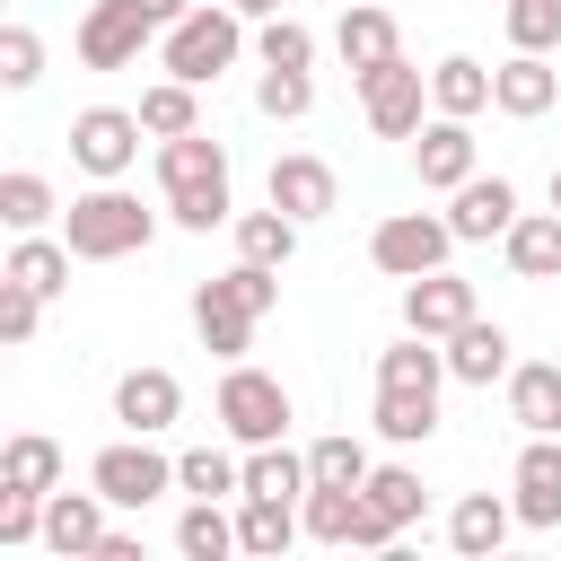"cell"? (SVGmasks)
Instances as JSON below:
<instances>
[{"mask_svg": "<svg viewBox=\"0 0 561 561\" xmlns=\"http://www.w3.org/2000/svg\"><path fill=\"white\" fill-rule=\"evenodd\" d=\"M158 193H167V219L175 228H228L237 219V202H228V149L210 140V131H175L167 149H158Z\"/></svg>", "mask_w": 561, "mask_h": 561, "instance_id": "cell-1", "label": "cell"}, {"mask_svg": "<svg viewBox=\"0 0 561 561\" xmlns=\"http://www.w3.org/2000/svg\"><path fill=\"white\" fill-rule=\"evenodd\" d=\"M272 298H280V272H272V263H237V272L202 280V289H193V333H202V351L237 359V351L254 342V324L272 316Z\"/></svg>", "mask_w": 561, "mask_h": 561, "instance_id": "cell-2", "label": "cell"}, {"mask_svg": "<svg viewBox=\"0 0 561 561\" xmlns=\"http://www.w3.org/2000/svg\"><path fill=\"white\" fill-rule=\"evenodd\" d=\"M149 237H158V210H140V193H123V184L79 193L70 219H61V245H70L79 263H123V254H140Z\"/></svg>", "mask_w": 561, "mask_h": 561, "instance_id": "cell-3", "label": "cell"}, {"mask_svg": "<svg viewBox=\"0 0 561 561\" xmlns=\"http://www.w3.org/2000/svg\"><path fill=\"white\" fill-rule=\"evenodd\" d=\"M245 53V9H184L167 35H158V61H167V79H219L228 61Z\"/></svg>", "mask_w": 561, "mask_h": 561, "instance_id": "cell-4", "label": "cell"}, {"mask_svg": "<svg viewBox=\"0 0 561 561\" xmlns=\"http://www.w3.org/2000/svg\"><path fill=\"white\" fill-rule=\"evenodd\" d=\"M219 430H228L237 447L280 438V430H289V386L263 377V368H228V377H219Z\"/></svg>", "mask_w": 561, "mask_h": 561, "instance_id": "cell-5", "label": "cell"}, {"mask_svg": "<svg viewBox=\"0 0 561 561\" xmlns=\"http://www.w3.org/2000/svg\"><path fill=\"white\" fill-rule=\"evenodd\" d=\"M88 482L114 500V508H149L158 491H175V456H158L140 430L131 438H114V447H96V465H88Z\"/></svg>", "mask_w": 561, "mask_h": 561, "instance_id": "cell-6", "label": "cell"}, {"mask_svg": "<svg viewBox=\"0 0 561 561\" xmlns=\"http://www.w3.org/2000/svg\"><path fill=\"white\" fill-rule=\"evenodd\" d=\"M447 245H456V228H447V219H430V210H394V219H377L368 263H377V272H394V280H421V272H438V263H447Z\"/></svg>", "mask_w": 561, "mask_h": 561, "instance_id": "cell-7", "label": "cell"}, {"mask_svg": "<svg viewBox=\"0 0 561 561\" xmlns=\"http://www.w3.org/2000/svg\"><path fill=\"white\" fill-rule=\"evenodd\" d=\"M149 35H167V26L149 18V0H96V9L79 18V61H88V70H123V61H140Z\"/></svg>", "mask_w": 561, "mask_h": 561, "instance_id": "cell-8", "label": "cell"}, {"mask_svg": "<svg viewBox=\"0 0 561 561\" xmlns=\"http://www.w3.org/2000/svg\"><path fill=\"white\" fill-rule=\"evenodd\" d=\"M140 114H123V105H88V114H70V158L96 175V184H114L131 158H140Z\"/></svg>", "mask_w": 561, "mask_h": 561, "instance_id": "cell-9", "label": "cell"}, {"mask_svg": "<svg viewBox=\"0 0 561 561\" xmlns=\"http://www.w3.org/2000/svg\"><path fill=\"white\" fill-rule=\"evenodd\" d=\"M359 105H368V131H377V140H412V131H421V105H430V79L394 53L386 70L359 79Z\"/></svg>", "mask_w": 561, "mask_h": 561, "instance_id": "cell-10", "label": "cell"}, {"mask_svg": "<svg viewBox=\"0 0 561 561\" xmlns=\"http://www.w3.org/2000/svg\"><path fill=\"white\" fill-rule=\"evenodd\" d=\"M508 500H517V526H535V535L561 526V430L517 447V465H508Z\"/></svg>", "mask_w": 561, "mask_h": 561, "instance_id": "cell-11", "label": "cell"}, {"mask_svg": "<svg viewBox=\"0 0 561 561\" xmlns=\"http://www.w3.org/2000/svg\"><path fill=\"white\" fill-rule=\"evenodd\" d=\"M447 228H456V245L508 237V228H517V184H508V175H465L456 202H447Z\"/></svg>", "mask_w": 561, "mask_h": 561, "instance_id": "cell-12", "label": "cell"}, {"mask_svg": "<svg viewBox=\"0 0 561 561\" xmlns=\"http://www.w3.org/2000/svg\"><path fill=\"white\" fill-rule=\"evenodd\" d=\"M465 316H473V280H465V272H447V263H438V272L403 280V324H412V333L447 342V333H456Z\"/></svg>", "mask_w": 561, "mask_h": 561, "instance_id": "cell-13", "label": "cell"}, {"mask_svg": "<svg viewBox=\"0 0 561 561\" xmlns=\"http://www.w3.org/2000/svg\"><path fill=\"white\" fill-rule=\"evenodd\" d=\"M412 167H421V184H430V193H456V184L473 175V131H465V114L421 123V131H412Z\"/></svg>", "mask_w": 561, "mask_h": 561, "instance_id": "cell-14", "label": "cell"}, {"mask_svg": "<svg viewBox=\"0 0 561 561\" xmlns=\"http://www.w3.org/2000/svg\"><path fill=\"white\" fill-rule=\"evenodd\" d=\"M552 96H561V70H552L543 53H508V61L491 70V105H500V114H517V123L552 114Z\"/></svg>", "mask_w": 561, "mask_h": 561, "instance_id": "cell-15", "label": "cell"}, {"mask_svg": "<svg viewBox=\"0 0 561 561\" xmlns=\"http://www.w3.org/2000/svg\"><path fill=\"white\" fill-rule=\"evenodd\" d=\"M44 543L70 561V552H96L105 543V491H44Z\"/></svg>", "mask_w": 561, "mask_h": 561, "instance_id": "cell-16", "label": "cell"}, {"mask_svg": "<svg viewBox=\"0 0 561 561\" xmlns=\"http://www.w3.org/2000/svg\"><path fill=\"white\" fill-rule=\"evenodd\" d=\"M333 53H342V70H351V79H368V70H386L403 44H394V18H386V9L351 0V9H342V26H333Z\"/></svg>", "mask_w": 561, "mask_h": 561, "instance_id": "cell-17", "label": "cell"}, {"mask_svg": "<svg viewBox=\"0 0 561 561\" xmlns=\"http://www.w3.org/2000/svg\"><path fill=\"white\" fill-rule=\"evenodd\" d=\"M263 193L307 228V219H324V210H333V167H324V158H307V149H289V158H272V184H263Z\"/></svg>", "mask_w": 561, "mask_h": 561, "instance_id": "cell-18", "label": "cell"}, {"mask_svg": "<svg viewBox=\"0 0 561 561\" xmlns=\"http://www.w3.org/2000/svg\"><path fill=\"white\" fill-rule=\"evenodd\" d=\"M175 412H184V386H175L167 368H131V377L114 386V421H123V430H140V438H158Z\"/></svg>", "mask_w": 561, "mask_h": 561, "instance_id": "cell-19", "label": "cell"}, {"mask_svg": "<svg viewBox=\"0 0 561 561\" xmlns=\"http://www.w3.org/2000/svg\"><path fill=\"white\" fill-rule=\"evenodd\" d=\"M508 421H517L526 438H552V430H561V368H552V359L508 368Z\"/></svg>", "mask_w": 561, "mask_h": 561, "instance_id": "cell-20", "label": "cell"}, {"mask_svg": "<svg viewBox=\"0 0 561 561\" xmlns=\"http://www.w3.org/2000/svg\"><path fill=\"white\" fill-rule=\"evenodd\" d=\"M447 377H456V386H491V377H508V333L482 324V316H465V324L447 333Z\"/></svg>", "mask_w": 561, "mask_h": 561, "instance_id": "cell-21", "label": "cell"}, {"mask_svg": "<svg viewBox=\"0 0 561 561\" xmlns=\"http://www.w3.org/2000/svg\"><path fill=\"white\" fill-rule=\"evenodd\" d=\"M508 526H517V500H500V491H465V500H456V517H447V543L482 561V552H500V543H508Z\"/></svg>", "mask_w": 561, "mask_h": 561, "instance_id": "cell-22", "label": "cell"}, {"mask_svg": "<svg viewBox=\"0 0 561 561\" xmlns=\"http://www.w3.org/2000/svg\"><path fill=\"white\" fill-rule=\"evenodd\" d=\"M517 280H561V210H517V228L500 237Z\"/></svg>", "mask_w": 561, "mask_h": 561, "instance_id": "cell-23", "label": "cell"}, {"mask_svg": "<svg viewBox=\"0 0 561 561\" xmlns=\"http://www.w3.org/2000/svg\"><path fill=\"white\" fill-rule=\"evenodd\" d=\"M377 430L394 447H421L438 430V386H377Z\"/></svg>", "mask_w": 561, "mask_h": 561, "instance_id": "cell-24", "label": "cell"}, {"mask_svg": "<svg viewBox=\"0 0 561 561\" xmlns=\"http://www.w3.org/2000/svg\"><path fill=\"white\" fill-rule=\"evenodd\" d=\"M430 105H438V114H465V123H473V114L491 105V70H482L473 53H447V61L430 70Z\"/></svg>", "mask_w": 561, "mask_h": 561, "instance_id": "cell-25", "label": "cell"}, {"mask_svg": "<svg viewBox=\"0 0 561 561\" xmlns=\"http://www.w3.org/2000/svg\"><path fill=\"white\" fill-rule=\"evenodd\" d=\"M289 254H298V219H289L280 202H272V210H237V263H272V272H280Z\"/></svg>", "mask_w": 561, "mask_h": 561, "instance_id": "cell-26", "label": "cell"}, {"mask_svg": "<svg viewBox=\"0 0 561 561\" xmlns=\"http://www.w3.org/2000/svg\"><path fill=\"white\" fill-rule=\"evenodd\" d=\"M298 526H307V517H298L289 500H263V491H245V508H237V543H245V552H263V561H272V552H289V543H298Z\"/></svg>", "mask_w": 561, "mask_h": 561, "instance_id": "cell-27", "label": "cell"}, {"mask_svg": "<svg viewBox=\"0 0 561 561\" xmlns=\"http://www.w3.org/2000/svg\"><path fill=\"white\" fill-rule=\"evenodd\" d=\"M359 500H368V508H377V517H386V526L403 535V526L421 517V500H430V491H421V473H412V465H368Z\"/></svg>", "mask_w": 561, "mask_h": 561, "instance_id": "cell-28", "label": "cell"}, {"mask_svg": "<svg viewBox=\"0 0 561 561\" xmlns=\"http://www.w3.org/2000/svg\"><path fill=\"white\" fill-rule=\"evenodd\" d=\"M9 280H26L35 298H61V289H70V245H53V237H18V245H9Z\"/></svg>", "mask_w": 561, "mask_h": 561, "instance_id": "cell-29", "label": "cell"}, {"mask_svg": "<svg viewBox=\"0 0 561 561\" xmlns=\"http://www.w3.org/2000/svg\"><path fill=\"white\" fill-rule=\"evenodd\" d=\"M158 140H175V131H202V105H193V79H158V88H140V105H131Z\"/></svg>", "mask_w": 561, "mask_h": 561, "instance_id": "cell-30", "label": "cell"}, {"mask_svg": "<svg viewBox=\"0 0 561 561\" xmlns=\"http://www.w3.org/2000/svg\"><path fill=\"white\" fill-rule=\"evenodd\" d=\"M245 491H263V500H298V491H307V456H289L280 438L245 447Z\"/></svg>", "mask_w": 561, "mask_h": 561, "instance_id": "cell-31", "label": "cell"}, {"mask_svg": "<svg viewBox=\"0 0 561 561\" xmlns=\"http://www.w3.org/2000/svg\"><path fill=\"white\" fill-rule=\"evenodd\" d=\"M175 543H184L193 561H228V552H245V543H237V517H219V500H193V508L175 517Z\"/></svg>", "mask_w": 561, "mask_h": 561, "instance_id": "cell-32", "label": "cell"}, {"mask_svg": "<svg viewBox=\"0 0 561 561\" xmlns=\"http://www.w3.org/2000/svg\"><path fill=\"white\" fill-rule=\"evenodd\" d=\"M0 219H9L18 237H35V228L53 219V184H44L35 167H9V175H0Z\"/></svg>", "mask_w": 561, "mask_h": 561, "instance_id": "cell-33", "label": "cell"}, {"mask_svg": "<svg viewBox=\"0 0 561 561\" xmlns=\"http://www.w3.org/2000/svg\"><path fill=\"white\" fill-rule=\"evenodd\" d=\"M0 482H18V491H61V447L53 438H9V456H0Z\"/></svg>", "mask_w": 561, "mask_h": 561, "instance_id": "cell-34", "label": "cell"}, {"mask_svg": "<svg viewBox=\"0 0 561 561\" xmlns=\"http://www.w3.org/2000/svg\"><path fill=\"white\" fill-rule=\"evenodd\" d=\"M175 491H193V500H219V491H245V465H228L219 447H184V456H175Z\"/></svg>", "mask_w": 561, "mask_h": 561, "instance_id": "cell-35", "label": "cell"}, {"mask_svg": "<svg viewBox=\"0 0 561 561\" xmlns=\"http://www.w3.org/2000/svg\"><path fill=\"white\" fill-rule=\"evenodd\" d=\"M307 105H316V79H307V70H263V79H254V114L298 123Z\"/></svg>", "mask_w": 561, "mask_h": 561, "instance_id": "cell-36", "label": "cell"}, {"mask_svg": "<svg viewBox=\"0 0 561 561\" xmlns=\"http://www.w3.org/2000/svg\"><path fill=\"white\" fill-rule=\"evenodd\" d=\"M307 482L359 491V482H368V447H359V438H316V447H307Z\"/></svg>", "mask_w": 561, "mask_h": 561, "instance_id": "cell-37", "label": "cell"}, {"mask_svg": "<svg viewBox=\"0 0 561 561\" xmlns=\"http://www.w3.org/2000/svg\"><path fill=\"white\" fill-rule=\"evenodd\" d=\"M508 44L517 53H552L561 44V0H508Z\"/></svg>", "mask_w": 561, "mask_h": 561, "instance_id": "cell-38", "label": "cell"}, {"mask_svg": "<svg viewBox=\"0 0 561 561\" xmlns=\"http://www.w3.org/2000/svg\"><path fill=\"white\" fill-rule=\"evenodd\" d=\"M254 53H263V70H307V61H316V35H307L298 18H263V44H254Z\"/></svg>", "mask_w": 561, "mask_h": 561, "instance_id": "cell-39", "label": "cell"}, {"mask_svg": "<svg viewBox=\"0 0 561 561\" xmlns=\"http://www.w3.org/2000/svg\"><path fill=\"white\" fill-rule=\"evenodd\" d=\"M44 79V44L35 26H0V88H35Z\"/></svg>", "mask_w": 561, "mask_h": 561, "instance_id": "cell-40", "label": "cell"}, {"mask_svg": "<svg viewBox=\"0 0 561 561\" xmlns=\"http://www.w3.org/2000/svg\"><path fill=\"white\" fill-rule=\"evenodd\" d=\"M35 535H44V491L0 482V543H35Z\"/></svg>", "mask_w": 561, "mask_h": 561, "instance_id": "cell-41", "label": "cell"}, {"mask_svg": "<svg viewBox=\"0 0 561 561\" xmlns=\"http://www.w3.org/2000/svg\"><path fill=\"white\" fill-rule=\"evenodd\" d=\"M35 316H44V298L0 272V342H35Z\"/></svg>", "mask_w": 561, "mask_h": 561, "instance_id": "cell-42", "label": "cell"}, {"mask_svg": "<svg viewBox=\"0 0 561 561\" xmlns=\"http://www.w3.org/2000/svg\"><path fill=\"white\" fill-rule=\"evenodd\" d=\"M184 9H193V0H149V18H158V26H175Z\"/></svg>", "mask_w": 561, "mask_h": 561, "instance_id": "cell-43", "label": "cell"}, {"mask_svg": "<svg viewBox=\"0 0 561 561\" xmlns=\"http://www.w3.org/2000/svg\"><path fill=\"white\" fill-rule=\"evenodd\" d=\"M228 9H245V18H280V0H228Z\"/></svg>", "mask_w": 561, "mask_h": 561, "instance_id": "cell-44", "label": "cell"}, {"mask_svg": "<svg viewBox=\"0 0 561 561\" xmlns=\"http://www.w3.org/2000/svg\"><path fill=\"white\" fill-rule=\"evenodd\" d=\"M552 210H561V167H552Z\"/></svg>", "mask_w": 561, "mask_h": 561, "instance_id": "cell-45", "label": "cell"}, {"mask_svg": "<svg viewBox=\"0 0 561 561\" xmlns=\"http://www.w3.org/2000/svg\"><path fill=\"white\" fill-rule=\"evenodd\" d=\"M342 9H351V0H342Z\"/></svg>", "mask_w": 561, "mask_h": 561, "instance_id": "cell-46", "label": "cell"}]
</instances>
